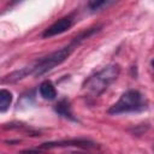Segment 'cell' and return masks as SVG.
<instances>
[{
    "instance_id": "obj_1",
    "label": "cell",
    "mask_w": 154,
    "mask_h": 154,
    "mask_svg": "<svg viewBox=\"0 0 154 154\" xmlns=\"http://www.w3.org/2000/svg\"><path fill=\"white\" fill-rule=\"evenodd\" d=\"M119 73H120L119 65L109 64L105 66L102 70H100L99 72H96L95 75H93L91 77H89L84 83V88L91 94L97 96L101 93H103L112 82L117 79Z\"/></svg>"
},
{
    "instance_id": "obj_2",
    "label": "cell",
    "mask_w": 154,
    "mask_h": 154,
    "mask_svg": "<svg viewBox=\"0 0 154 154\" xmlns=\"http://www.w3.org/2000/svg\"><path fill=\"white\" fill-rule=\"evenodd\" d=\"M147 106L142 94L138 90L130 89L122 94L119 100L108 108L107 113L120 114V113H128V112H138L144 109Z\"/></svg>"
},
{
    "instance_id": "obj_3",
    "label": "cell",
    "mask_w": 154,
    "mask_h": 154,
    "mask_svg": "<svg viewBox=\"0 0 154 154\" xmlns=\"http://www.w3.org/2000/svg\"><path fill=\"white\" fill-rule=\"evenodd\" d=\"M77 42H72L71 45L61 48V49H58L55 52H52L51 54H48L47 57L35 61V71L32 75L35 76H41L43 73H46L47 71L52 70L54 66L61 64L63 61H65L67 59V57L71 54V52L73 51V47L76 46Z\"/></svg>"
},
{
    "instance_id": "obj_4",
    "label": "cell",
    "mask_w": 154,
    "mask_h": 154,
    "mask_svg": "<svg viewBox=\"0 0 154 154\" xmlns=\"http://www.w3.org/2000/svg\"><path fill=\"white\" fill-rule=\"evenodd\" d=\"M57 147H79V148H94L96 144L85 138H72V140H63V141H54V142H45L41 144L43 149H51Z\"/></svg>"
},
{
    "instance_id": "obj_5",
    "label": "cell",
    "mask_w": 154,
    "mask_h": 154,
    "mask_svg": "<svg viewBox=\"0 0 154 154\" xmlns=\"http://www.w3.org/2000/svg\"><path fill=\"white\" fill-rule=\"evenodd\" d=\"M72 25V18L70 16H66V17H63L60 18L59 20H57L54 24H52L49 28H47L42 36L43 37H52V36H55L58 34H61L66 30H69Z\"/></svg>"
},
{
    "instance_id": "obj_6",
    "label": "cell",
    "mask_w": 154,
    "mask_h": 154,
    "mask_svg": "<svg viewBox=\"0 0 154 154\" xmlns=\"http://www.w3.org/2000/svg\"><path fill=\"white\" fill-rule=\"evenodd\" d=\"M34 71H35V63H32L31 65L25 66V67H23L20 70H17V71H13V72L6 75L5 77H2L1 82L2 83H16V82L25 78L28 75L34 73Z\"/></svg>"
},
{
    "instance_id": "obj_7",
    "label": "cell",
    "mask_w": 154,
    "mask_h": 154,
    "mask_svg": "<svg viewBox=\"0 0 154 154\" xmlns=\"http://www.w3.org/2000/svg\"><path fill=\"white\" fill-rule=\"evenodd\" d=\"M40 94L46 100H53L57 96V90L51 81H45L40 84Z\"/></svg>"
},
{
    "instance_id": "obj_8",
    "label": "cell",
    "mask_w": 154,
    "mask_h": 154,
    "mask_svg": "<svg viewBox=\"0 0 154 154\" xmlns=\"http://www.w3.org/2000/svg\"><path fill=\"white\" fill-rule=\"evenodd\" d=\"M55 112L65 118H70V119H73L72 117V112H71V107H70V102L66 100V99H63L60 100L57 105H55Z\"/></svg>"
},
{
    "instance_id": "obj_9",
    "label": "cell",
    "mask_w": 154,
    "mask_h": 154,
    "mask_svg": "<svg viewBox=\"0 0 154 154\" xmlns=\"http://www.w3.org/2000/svg\"><path fill=\"white\" fill-rule=\"evenodd\" d=\"M11 102H12V94L6 89H1L0 90V112H6Z\"/></svg>"
},
{
    "instance_id": "obj_10",
    "label": "cell",
    "mask_w": 154,
    "mask_h": 154,
    "mask_svg": "<svg viewBox=\"0 0 154 154\" xmlns=\"http://www.w3.org/2000/svg\"><path fill=\"white\" fill-rule=\"evenodd\" d=\"M113 1H107V0H96V1H90L88 4L89 8L91 11H99L101 10L102 7H107L108 5H112Z\"/></svg>"
},
{
    "instance_id": "obj_11",
    "label": "cell",
    "mask_w": 154,
    "mask_h": 154,
    "mask_svg": "<svg viewBox=\"0 0 154 154\" xmlns=\"http://www.w3.org/2000/svg\"><path fill=\"white\" fill-rule=\"evenodd\" d=\"M19 154H41V152L37 149H24V150H20Z\"/></svg>"
},
{
    "instance_id": "obj_12",
    "label": "cell",
    "mask_w": 154,
    "mask_h": 154,
    "mask_svg": "<svg viewBox=\"0 0 154 154\" xmlns=\"http://www.w3.org/2000/svg\"><path fill=\"white\" fill-rule=\"evenodd\" d=\"M152 66H153V67H154V59H153V60H152Z\"/></svg>"
}]
</instances>
